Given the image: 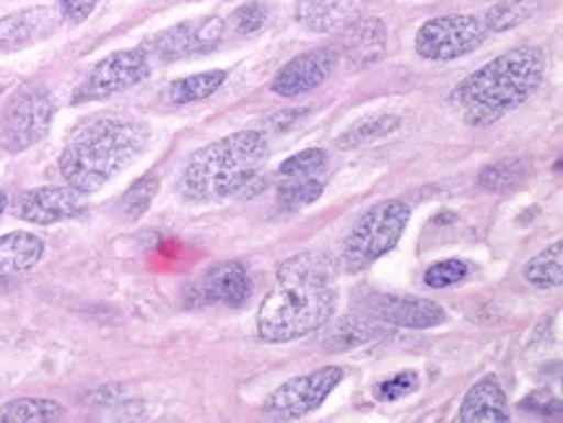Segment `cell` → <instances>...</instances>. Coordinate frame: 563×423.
Here are the masks:
<instances>
[{"instance_id": "6da1fadb", "label": "cell", "mask_w": 563, "mask_h": 423, "mask_svg": "<svg viewBox=\"0 0 563 423\" xmlns=\"http://www.w3.org/2000/svg\"><path fill=\"white\" fill-rule=\"evenodd\" d=\"M335 265L322 253H301L278 265L273 291L257 312L265 343H291L328 325L335 314Z\"/></svg>"}, {"instance_id": "7a4b0ae2", "label": "cell", "mask_w": 563, "mask_h": 423, "mask_svg": "<svg viewBox=\"0 0 563 423\" xmlns=\"http://www.w3.org/2000/svg\"><path fill=\"white\" fill-rule=\"evenodd\" d=\"M271 146L260 131H240L208 143L187 159L177 192L187 203H219L263 185Z\"/></svg>"}, {"instance_id": "3957f363", "label": "cell", "mask_w": 563, "mask_h": 423, "mask_svg": "<svg viewBox=\"0 0 563 423\" xmlns=\"http://www.w3.org/2000/svg\"><path fill=\"white\" fill-rule=\"evenodd\" d=\"M543 74V49L530 45L515 47L467 76L452 91L450 102L467 125H494L536 94Z\"/></svg>"}, {"instance_id": "277c9868", "label": "cell", "mask_w": 563, "mask_h": 423, "mask_svg": "<svg viewBox=\"0 0 563 423\" xmlns=\"http://www.w3.org/2000/svg\"><path fill=\"white\" fill-rule=\"evenodd\" d=\"M148 127L141 120H125L102 114L86 120L70 135L60 154V175L76 190L97 192L135 162L148 146Z\"/></svg>"}, {"instance_id": "5b68a950", "label": "cell", "mask_w": 563, "mask_h": 423, "mask_svg": "<svg viewBox=\"0 0 563 423\" xmlns=\"http://www.w3.org/2000/svg\"><path fill=\"white\" fill-rule=\"evenodd\" d=\"M410 208L402 200H382L361 213L343 242V265L349 274H361L377 263L379 257L393 253L406 234Z\"/></svg>"}, {"instance_id": "8992f818", "label": "cell", "mask_w": 563, "mask_h": 423, "mask_svg": "<svg viewBox=\"0 0 563 423\" xmlns=\"http://www.w3.org/2000/svg\"><path fill=\"white\" fill-rule=\"evenodd\" d=\"M55 118L53 94L40 84L21 86L0 118V143L11 154L32 148L45 138Z\"/></svg>"}, {"instance_id": "52a82bcc", "label": "cell", "mask_w": 563, "mask_h": 423, "mask_svg": "<svg viewBox=\"0 0 563 423\" xmlns=\"http://www.w3.org/2000/svg\"><path fill=\"white\" fill-rule=\"evenodd\" d=\"M488 29L478 16L450 13L429 19L416 34V53L434 63H450L475 53L486 40Z\"/></svg>"}, {"instance_id": "ba28073f", "label": "cell", "mask_w": 563, "mask_h": 423, "mask_svg": "<svg viewBox=\"0 0 563 423\" xmlns=\"http://www.w3.org/2000/svg\"><path fill=\"white\" fill-rule=\"evenodd\" d=\"M343 367H322L309 371V375L294 377L271 392L268 403H265V415L276 421H299L305 415L314 413L322 408L330 392L343 382Z\"/></svg>"}, {"instance_id": "9c48e42d", "label": "cell", "mask_w": 563, "mask_h": 423, "mask_svg": "<svg viewBox=\"0 0 563 423\" xmlns=\"http://www.w3.org/2000/svg\"><path fill=\"white\" fill-rule=\"evenodd\" d=\"M151 76V60L141 47L118 49V53L107 55L91 68V74L84 78L81 86L76 89L74 104L99 102V99H110L122 91L133 89Z\"/></svg>"}, {"instance_id": "30bf717a", "label": "cell", "mask_w": 563, "mask_h": 423, "mask_svg": "<svg viewBox=\"0 0 563 423\" xmlns=\"http://www.w3.org/2000/svg\"><path fill=\"white\" fill-rule=\"evenodd\" d=\"M227 24L219 16H206L200 21H183V24L164 29L162 34L143 42L141 49L151 63H175L187 57L206 55L221 45Z\"/></svg>"}, {"instance_id": "8fae6325", "label": "cell", "mask_w": 563, "mask_h": 423, "mask_svg": "<svg viewBox=\"0 0 563 423\" xmlns=\"http://www.w3.org/2000/svg\"><path fill=\"white\" fill-rule=\"evenodd\" d=\"M356 310L366 318L382 322V325H395L406 330H429L437 325H444L446 312L442 304L426 299V297H410V293H379L366 291L364 301L356 304Z\"/></svg>"}, {"instance_id": "7c38bea8", "label": "cell", "mask_w": 563, "mask_h": 423, "mask_svg": "<svg viewBox=\"0 0 563 423\" xmlns=\"http://www.w3.org/2000/svg\"><path fill=\"white\" fill-rule=\"evenodd\" d=\"M86 211V192L76 190L74 185H45L21 192L16 200V216L26 224L53 226L60 221L78 219Z\"/></svg>"}, {"instance_id": "4fadbf2b", "label": "cell", "mask_w": 563, "mask_h": 423, "mask_svg": "<svg viewBox=\"0 0 563 423\" xmlns=\"http://www.w3.org/2000/svg\"><path fill=\"white\" fill-rule=\"evenodd\" d=\"M338 60H341V55L335 53V47L309 49V53L294 57L278 70L276 78H273V91L284 99L309 94L333 76Z\"/></svg>"}, {"instance_id": "5bb4252c", "label": "cell", "mask_w": 563, "mask_h": 423, "mask_svg": "<svg viewBox=\"0 0 563 423\" xmlns=\"http://www.w3.org/2000/svg\"><path fill=\"white\" fill-rule=\"evenodd\" d=\"M192 291L198 304H223L240 310L252 299V278L242 263H216Z\"/></svg>"}, {"instance_id": "9a60e30c", "label": "cell", "mask_w": 563, "mask_h": 423, "mask_svg": "<svg viewBox=\"0 0 563 423\" xmlns=\"http://www.w3.org/2000/svg\"><path fill=\"white\" fill-rule=\"evenodd\" d=\"M338 55L349 60L351 68H369L387 53V26L382 19H353L341 29Z\"/></svg>"}, {"instance_id": "2e32d148", "label": "cell", "mask_w": 563, "mask_h": 423, "mask_svg": "<svg viewBox=\"0 0 563 423\" xmlns=\"http://www.w3.org/2000/svg\"><path fill=\"white\" fill-rule=\"evenodd\" d=\"M369 0H296V21L314 34H333L361 16Z\"/></svg>"}, {"instance_id": "e0dca14e", "label": "cell", "mask_w": 563, "mask_h": 423, "mask_svg": "<svg viewBox=\"0 0 563 423\" xmlns=\"http://www.w3.org/2000/svg\"><path fill=\"white\" fill-rule=\"evenodd\" d=\"M57 26V13L47 5H34V9L16 11L11 16L0 19V53L21 49L32 42L45 40Z\"/></svg>"}, {"instance_id": "ac0fdd59", "label": "cell", "mask_w": 563, "mask_h": 423, "mask_svg": "<svg viewBox=\"0 0 563 423\" xmlns=\"http://www.w3.org/2000/svg\"><path fill=\"white\" fill-rule=\"evenodd\" d=\"M509 419L507 396H504V387L494 375L478 379L467 390L457 413L460 423H507Z\"/></svg>"}, {"instance_id": "d6986e66", "label": "cell", "mask_w": 563, "mask_h": 423, "mask_svg": "<svg viewBox=\"0 0 563 423\" xmlns=\"http://www.w3.org/2000/svg\"><path fill=\"white\" fill-rule=\"evenodd\" d=\"M45 255V242L32 232H11L0 236V276L32 270Z\"/></svg>"}, {"instance_id": "ffe728a7", "label": "cell", "mask_w": 563, "mask_h": 423, "mask_svg": "<svg viewBox=\"0 0 563 423\" xmlns=\"http://www.w3.org/2000/svg\"><path fill=\"white\" fill-rule=\"evenodd\" d=\"M322 330H328V333H324V338H320V343L322 346H328L330 350L356 348L361 343H369L385 333L382 322L366 318V314H349V318H343L338 325L333 327L322 325Z\"/></svg>"}, {"instance_id": "44dd1931", "label": "cell", "mask_w": 563, "mask_h": 423, "mask_svg": "<svg viewBox=\"0 0 563 423\" xmlns=\"http://www.w3.org/2000/svg\"><path fill=\"white\" fill-rule=\"evenodd\" d=\"M227 70H203V74H195L187 78H177L169 84L167 89V102L169 104H192L203 102V99L213 97L227 81Z\"/></svg>"}, {"instance_id": "7402d4cb", "label": "cell", "mask_w": 563, "mask_h": 423, "mask_svg": "<svg viewBox=\"0 0 563 423\" xmlns=\"http://www.w3.org/2000/svg\"><path fill=\"white\" fill-rule=\"evenodd\" d=\"M63 415L65 408L47 398H21L0 408V421L5 423H49L60 421Z\"/></svg>"}, {"instance_id": "603a6c76", "label": "cell", "mask_w": 563, "mask_h": 423, "mask_svg": "<svg viewBox=\"0 0 563 423\" xmlns=\"http://www.w3.org/2000/svg\"><path fill=\"white\" fill-rule=\"evenodd\" d=\"M525 281L536 289H559L563 281V245L553 242L543 253H538L525 265Z\"/></svg>"}, {"instance_id": "cb8c5ba5", "label": "cell", "mask_w": 563, "mask_h": 423, "mask_svg": "<svg viewBox=\"0 0 563 423\" xmlns=\"http://www.w3.org/2000/svg\"><path fill=\"white\" fill-rule=\"evenodd\" d=\"M530 175V164L525 159H501L488 164L478 175V185L488 192H509L517 190Z\"/></svg>"}, {"instance_id": "d4e9b609", "label": "cell", "mask_w": 563, "mask_h": 423, "mask_svg": "<svg viewBox=\"0 0 563 423\" xmlns=\"http://www.w3.org/2000/svg\"><path fill=\"white\" fill-rule=\"evenodd\" d=\"M324 182L320 177H288L278 188V208L284 213L299 211V208L312 205L317 198H322Z\"/></svg>"}, {"instance_id": "484cf974", "label": "cell", "mask_w": 563, "mask_h": 423, "mask_svg": "<svg viewBox=\"0 0 563 423\" xmlns=\"http://www.w3.org/2000/svg\"><path fill=\"white\" fill-rule=\"evenodd\" d=\"M156 192H158V175H156V171H148V175L139 177L125 190V196L120 198V203H118L120 216L125 221H139L143 213L148 211L151 203H154Z\"/></svg>"}, {"instance_id": "4316f807", "label": "cell", "mask_w": 563, "mask_h": 423, "mask_svg": "<svg viewBox=\"0 0 563 423\" xmlns=\"http://www.w3.org/2000/svg\"><path fill=\"white\" fill-rule=\"evenodd\" d=\"M400 127V118L395 114H377V118H366L351 127L349 133L341 135V148H356V146H369L387 138L389 133H395Z\"/></svg>"}, {"instance_id": "83f0119b", "label": "cell", "mask_w": 563, "mask_h": 423, "mask_svg": "<svg viewBox=\"0 0 563 423\" xmlns=\"http://www.w3.org/2000/svg\"><path fill=\"white\" fill-rule=\"evenodd\" d=\"M532 13H536L532 0H499L494 9H488L483 24L488 32H509V29L525 24Z\"/></svg>"}, {"instance_id": "f1b7e54d", "label": "cell", "mask_w": 563, "mask_h": 423, "mask_svg": "<svg viewBox=\"0 0 563 423\" xmlns=\"http://www.w3.org/2000/svg\"><path fill=\"white\" fill-rule=\"evenodd\" d=\"M328 167V151L322 148H305L299 154H294L291 159H286L280 164L278 177L288 179V177H317L320 171Z\"/></svg>"}, {"instance_id": "f546056e", "label": "cell", "mask_w": 563, "mask_h": 423, "mask_svg": "<svg viewBox=\"0 0 563 423\" xmlns=\"http://www.w3.org/2000/svg\"><path fill=\"white\" fill-rule=\"evenodd\" d=\"M467 276H471V265L465 260H442L426 270L423 283L429 286V289H450V286L465 281Z\"/></svg>"}, {"instance_id": "4dcf8cb0", "label": "cell", "mask_w": 563, "mask_h": 423, "mask_svg": "<svg viewBox=\"0 0 563 423\" xmlns=\"http://www.w3.org/2000/svg\"><path fill=\"white\" fill-rule=\"evenodd\" d=\"M271 11L265 3H244L242 9H236L231 13V26H234L236 34L242 37H252V34L263 32L268 26Z\"/></svg>"}, {"instance_id": "1f68e13d", "label": "cell", "mask_w": 563, "mask_h": 423, "mask_svg": "<svg viewBox=\"0 0 563 423\" xmlns=\"http://www.w3.org/2000/svg\"><path fill=\"white\" fill-rule=\"evenodd\" d=\"M416 387H418L416 371H400V375H395L393 379H387V382H382L377 387V398L387 400V403H393V400H400V398L410 396Z\"/></svg>"}, {"instance_id": "d6a6232c", "label": "cell", "mask_w": 563, "mask_h": 423, "mask_svg": "<svg viewBox=\"0 0 563 423\" xmlns=\"http://www.w3.org/2000/svg\"><path fill=\"white\" fill-rule=\"evenodd\" d=\"M519 408H525V411L530 413H540V415H555V419L561 415V400L548 390L532 392L530 398H525L522 403H519Z\"/></svg>"}, {"instance_id": "836d02e7", "label": "cell", "mask_w": 563, "mask_h": 423, "mask_svg": "<svg viewBox=\"0 0 563 423\" xmlns=\"http://www.w3.org/2000/svg\"><path fill=\"white\" fill-rule=\"evenodd\" d=\"M99 0H60V11L65 19H70L74 24H81L91 16L93 11H97Z\"/></svg>"}, {"instance_id": "e575fe53", "label": "cell", "mask_w": 563, "mask_h": 423, "mask_svg": "<svg viewBox=\"0 0 563 423\" xmlns=\"http://www.w3.org/2000/svg\"><path fill=\"white\" fill-rule=\"evenodd\" d=\"M307 118L305 110H284L278 114H273V118L268 120L273 131H288V127H294L296 123H301V120Z\"/></svg>"}, {"instance_id": "d590c367", "label": "cell", "mask_w": 563, "mask_h": 423, "mask_svg": "<svg viewBox=\"0 0 563 423\" xmlns=\"http://www.w3.org/2000/svg\"><path fill=\"white\" fill-rule=\"evenodd\" d=\"M5 205H9V198H5V192L0 190V213L5 211Z\"/></svg>"}]
</instances>
